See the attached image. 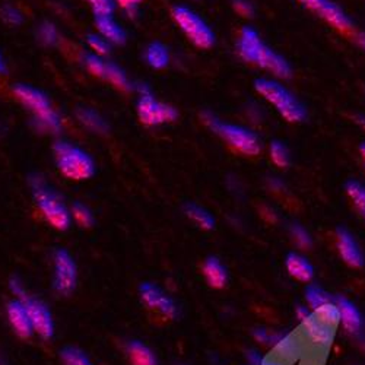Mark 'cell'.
Wrapping results in <instances>:
<instances>
[{
    "label": "cell",
    "instance_id": "cell-20",
    "mask_svg": "<svg viewBox=\"0 0 365 365\" xmlns=\"http://www.w3.org/2000/svg\"><path fill=\"white\" fill-rule=\"evenodd\" d=\"M97 31L110 44H123L126 41V33L121 25L113 16H98L96 18Z\"/></svg>",
    "mask_w": 365,
    "mask_h": 365
},
{
    "label": "cell",
    "instance_id": "cell-12",
    "mask_svg": "<svg viewBox=\"0 0 365 365\" xmlns=\"http://www.w3.org/2000/svg\"><path fill=\"white\" fill-rule=\"evenodd\" d=\"M54 260V279L53 287L56 292L60 295H69L75 291L78 282V267L71 256V253L65 249H57L53 255Z\"/></svg>",
    "mask_w": 365,
    "mask_h": 365
},
{
    "label": "cell",
    "instance_id": "cell-11",
    "mask_svg": "<svg viewBox=\"0 0 365 365\" xmlns=\"http://www.w3.org/2000/svg\"><path fill=\"white\" fill-rule=\"evenodd\" d=\"M295 316L306 331L309 342L316 348H329L334 339V329L322 323L307 306H297Z\"/></svg>",
    "mask_w": 365,
    "mask_h": 365
},
{
    "label": "cell",
    "instance_id": "cell-42",
    "mask_svg": "<svg viewBox=\"0 0 365 365\" xmlns=\"http://www.w3.org/2000/svg\"><path fill=\"white\" fill-rule=\"evenodd\" d=\"M246 358L250 365H262L264 356H262V354L257 349H249L246 351Z\"/></svg>",
    "mask_w": 365,
    "mask_h": 365
},
{
    "label": "cell",
    "instance_id": "cell-16",
    "mask_svg": "<svg viewBox=\"0 0 365 365\" xmlns=\"http://www.w3.org/2000/svg\"><path fill=\"white\" fill-rule=\"evenodd\" d=\"M6 313H8V319L12 324V327H14L15 333L18 334L19 338L28 339V338L33 336L34 329H33L31 320H29L26 309L19 299H14L8 304Z\"/></svg>",
    "mask_w": 365,
    "mask_h": 365
},
{
    "label": "cell",
    "instance_id": "cell-30",
    "mask_svg": "<svg viewBox=\"0 0 365 365\" xmlns=\"http://www.w3.org/2000/svg\"><path fill=\"white\" fill-rule=\"evenodd\" d=\"M72 218L76 221V224L82 228H91L94 225V215L93 210H91L86 205L76 202L72 206Z\"/></svg>",
    "mask_w": 365,
    "mask_h": 365
},
{
    "label": "cell",
    "instance_id": "cell-43",
    "mask_svg": "<svg viewBox=\"0 0 365 365\" xmlns=\"http://www.w3.org/2000/svg\"><path fill=\"white\" fill-rule=\"evenodd\" d=\"M354 121H355V123H356L359 128H362V129L365 130V114H362V113L355 114V115H354Z\"/></svg>",
    "mask_w": 365,
    "mask_h": 365
},
{
    "label": "cell",
    "instance_id": "cell-15",
    "mask_svg": "<svg viewBox=\"0 0 365 365\" xmlns=\"http://www.w3.org/2000/svg\"><path fill=\"white\" fill-rule=\"evenodd\" d=\"M336 247L342 260L351 267H362L365 264V256L358 245L354 234L345 227L336 228Z\"/></svg>",
    "mask_w": 365,
    "mask_h": 365
},
{
    "label": "cell",
    "instance_id": "cell-22",
    "mask_svg": "<svg viewBox=\"0 0 365 365\" xmlns=\"http://www.w3.org/2000/svg\"><path fill=\"white\" fill-rule=\"evenodd\" d=\"M126 352L132 365H158L155 354L139 341L129 342L126 346Z\"/></svg>",
    "mask_w": 365,
    "mask_h": 365
},
{
    "label": "cell",
    "instance_id": "cell-25",
    "mask_svg": "<svg viewBox=\"0 0 365 365\" xmlns=\"http://www.w3.org/2000/svg\"><path fill=\"white\" fill-rule=\"evenodd\" d=\"M345 192L359 217L365 221V182L358 180H348L345 185Z\"/></svg>",
    "mask_w": 365,
    "mask_h": 365
},
{
    "label": "cell",
    "instance_id": "cell-33",
    "mask_svg": "<svg viewBox=\"0 0 365 365\" xmlns=\"http://www.w3.org/2000/svg\"><path fill=\"white\" fill-rule=\"evenodd\" d=\"M289 235L292 237L295 245L302 249V250H309L313 246V238L310 232L304 228L299 224H291L289 225Z\"/></svg>",
    "mask_w": 365,
    "mask_h": 365
},
{
    "label": "cell",
    "instance_id": "cell-21",
    "mask_svg": "<svg viewBox=\"0 0 365 365\" xmlns=\"http://www.w3.org/2000/svg\"><path fill=\"white\" fill-rule=\"evenodd\" d=\"M75 114H76V118L79 123L89 132L97 133V135H106L110 129L106 118L93 108L79 107Z\"/></svg>",
    "mask_w": 365,
    "mask_h": 365
},
{
    "label": "cell",
    "instance_id": "cell-46",
    "mask_svg": "<svg viewBox=\"0 0 365 365\" xmlns=\"http://www.w3.org/2000/svg\"><path fill=\"white\" fill-rule=\"evenodd\" d=\"M5 71V65H4V60L2 57H0V73H2Z\"/></svg>",
    "mask_w": 365,
    "mask_h": 365
},
{
    "label": "cell",
    "instance_id": "cell-13",
    "mask_svg": "<svg viewBox=\"0 0 365 365\" xmlns=\"http://www.w3.org/2000/svg\"><path fill=\"white\" fill-rule=\"evenodd\" d=\"M139 297L152 310L160 312L163 316L168 319H175L178 313V307L175 301L157 284L143 282L139 287Z\"/></svg>",
    "mask_w": 365,
    "mask_h": 365
},
{
    "label": "cell",
    "instance_id": "cell-4",
    "mask_svg": "<svg viewBox=\"0 0 365 365\" xmlns=\"http://www.w3.org/2000/svg\"><path fill=\"white\" fill-rule=\"evenodd\" d=\"M12 91L21 106L31 113L33 123L37 130L46 133H58L62 130V118L53 108L48 97L43 91L26 83H18Z\"/></svg>",
    "mask_w": 365,
    "mask_h": 365
},
{
    "label": "cell",
    "instance_id": "cell-23",
    "mask_svg": "<svg viewBox=\"0 0 365 365\" xmlns=\"http://www.w3.org/2000/svg\"><path fill=\"white\" fill-rule=\"evenodd\" d=\"M145 60L152 69H165L170 65V51L163 43H150L145 48Z\"/></svg>",
    "mask_w": 365,
    "mask_h": 365
},
{
    "label": "cell",
    "instance_id": "cell-28",
    "mask_svg": "<svg viewBox=\"0 0 365 365\" xmlns=\"http://www.w3.org/2000/svg\"><path fill=\"white\" fill-rule=\"evenodd\" d=\"M334 298L322 287L316 284H310L306 288V301L312 310H317L319 307L324 306L327 302H331Z\"/></svg>",
    "mask_w": 365,
    "mask_h": 365
},
{
    "label": "cell",
    "instance_id": "cell-45",
    "mask_svg": "<svg viewBox=\"0 0 365 365\" xmlns=\"http://www.w3.org/2000/svg\"><path fill=\"white\" fill-rule=\"evenodd\" d=\"M358 152H359V157H361V161H362V165H364V170H365V140L359 143Z\"/></svg>",
    "mask_w": 365,
    "mask_h": 365
},
{
    "label": "cell",
    "instance_id": "cell-5",
    "mask_svg": "<svg viewBox=\"0 0 365 365\" xmlns=\"http://www.w3.org/2000/svg\"><path fill=\"white\" fill-rule=\"evenodd\" d=\"M53 155L58 173L68 180L85 181L96 174L94 158L72 142H56L53 146Z\"/></svg>",
    "mask_w": 365,
    "mask_h": 365
},
{
    "label": "cell",
    "instance_id": "cell-37",
    "mask_svg": "<svg viewBox=\"0 0 365 365\" xmlns=\"http://www.w3.org/2000/svg\"><path fill=\"white\" fill-rule=\"evenodd\" d=\"M273 349H275V352L279 355H291L297 349V341L294 339L291 333H285L282 339L275 345Z\"/></svg>",
    "mask_w": 365,
    "mask_h": 365
},
{
    "label": "cell",
    "instance_id": "cell-32",
    "mask_svg": "<svg viewBox=\"0 0 365 365\" xmlns=\"http://www.w3.org/2000/svg\"><path fill=\"white\" fill-rule=\"evenodd\" d=\"M60 358H62L65 365H93L89 358L83 351L75 346H66L60 351Z\"/></svg>",
    "mask_w": 365,
    "mask_h": 365
},
{
    "label": "cell",
    "instance_id": "cell-27",
    "mask_svg": "<svg viewBox=\"0 0 365 365\" xmlns=\"http://www.w3.org/2000/svg\"><path fill=\"white\" fill-rule=\"evenodd\" d=\"M313 312L322 323H324V324H327L333 329H336L341 324V312H339L338 304L334 302V299L331 302L324 304V306L319 307L317 310H313Z\"/></svg>",
    "mask_w": 365,
    "mask_h": 365
},
{
    "label": "cell",
    "instance_id": "cell-14",
    "mask_svg": "<svg viewBox=\"0 0 365 365\" xmlns=\"http://www.w3.org/2000/svg\"><path fill=\"white\" fill-rule=\"evenodd\" d=\"M21 302L26 309V313L29 316V320H31L34 331H37L43 339H51L54 334V322L46 304L29 295L24 298Z\"/></svg>",
    "mask_w": 365,
    "mask_h": 365
},
{
    "label": "cell",
    "instance_id": "cell-17",
    "mask_svg": "<svg viewBox=\"0 0 365 365\" xmlns=\"http://www.w3.org/2000/svg\"><path fill=\"white\" fill-rule=\"evenodd\" d=\"M334 302H336L339 307L341 323L344 329L351 334L359 333L362 329V316L355 304L351 299L345 298L344 295L334 297Z\"/></svg>",
    "mask_w": 365,
    "mask_h": 365
},
{
    "label": "cell",
    "instance_id": "cell-38",
    "mask_svg": "<svg viewBox=\"0 0 365 365\" xmlns=\"http://www.w3.org/2000/svg\"><path fill=\"white\" fill-rule=\"evenodd\" d=\"M232 9L241 18H253L256 14V8L250 0H232Z\"/></svg>",
    "mask_w": 365,
    "mask_h": 365
},
{
    "label": "cell",
    "instance_id": "cell-48",
    "mask_svg": "<svg viewBox=\"0 0 365 365\" xmlns=\"http://www.w3.org/2000/svg\"><path fill=\"white\" fill-rule=\"evenodd\" d=\"M181 365H182V364H181Z\"/></svg>",
    "mask_w": 365,
    "mask_h": 365
},
{
    "label": "cell",
    "instance_id": "cell-31",
    "mask_svg": "<svg viewBox=\"0 0 365 365\" xmlns=\"http://www.w3.org/2000/svg\"><path fill=\"white\" fill-rule=\"evenodd\" d=\"M37 38L43 46L51 47L58 41V31L53 22L44 21L37 28Z\"/></svg>",
    "mask_w": 365,
    "mask_h": 365
},
{
    "label": "cell",
    "instance_id": "cell-2",
    "mask_svg": "<svg viewBox=\"0 0 365 365\" xmlns=\"http://www.w3.org/2000/svg\"><path fill=\"white\" fill-rule=\"evenodd\" d=\"M255 91L269 106L275 108L277 113L288 123H302L309 117L307 107L284 85L275 78H257L255 81Z\"/></svg>",
    "mask_w": 365,
    "mask_h": 365
},
{
    "label": "cell",
    "instance_id": "cell-35",
    "mask_svg": "<svg viewBox=\"0 0 365 365\" xmlns=\"http://www.w3.org/2000/svg\"><path fill=\"white\" fill-rule=\"evenodd\" d=\"M86 43H88V47L93 50V53L97 54V56L104 57L106 54L110 53V46L111 44L104 37H101L100 34H89L86 37Z\"/></svg>",
    "mask_w": 365,
    "mask_h": 365
},
{
    "label": "cell",
    "instance_id": "cell-19",
    "mask_svg": "<svg viewBox=\"0 0 365 365\" xmlns=\"http://www.w3.org/2000/svg\"><path fill=\"white\" fill-rule=\"evenodd\" d=\"M202 273L210 288L222 289L228 284V270L218 257H207L202 266Z\"/></svg>",
    "mask_w": 365,
    "mask_h": 365
},
{
    "label": "cell",
    "instance_id": "cell-24",
    "mask_svg": "<svg viewBox=\"0 0 365 365\" xmlns=\"http://www.w3.org/2000/svg\"><path fill=\"white\" fill-rule=\"evenodd\" d=\"M185 214L186 217L193 221L199 228L205 230V231H210L215 228V218L212 217V214L209 210H206L205 207L195 205V203H187L185 206Z\"/></svg>",
    "mask_w": 365,
    "mask_h": 365
},
{
    "label": "cell",
    "instance_id": "cell-10",
    "mask_svg": "<svg viewBox=\"0 0 365 365\" xmlns=\"http://www.w3.org/2000/svg\"><path fill=\"white\" fill-rule=\"evenodd\" d=\"M83 63L89 73H93L94 76L108 82L111 86L120 91L132 89V82L129 81L126 72L118 65L108 62V60H106L104 57L97 56L94 53H89L83 57Z\"/></svg>",
    "mask_w": 365,
    "mask_h": 365
},
{
    "label": "cell",
    "instance_id": "cell-40",
    "mask_svg": "<svg viewBox=\"0 0 365 365\" xmlns=\"http://www.w3.org/2000/svg\"><path fill=\"white\" fill-rule=\"evenodd\" d=\"M9 288H11V291L18 297L19 301H22L24 298L28 297V294H26V291H25L22 282H21L16 277H14V278L9 281Z\"/></svg>",
    "mask_w": 365,
    "mask_h": 365
},
{
    "label": "cell",
    "instance_id": "cell-39",
    "mask_svg": "<svg viewBox=\"0 0 365 365\" xmlns=\"http://www.w3.org/2000/svg\"><path fill=\"white\" fill-rule=\"evenodd\" d=\"M142 2L143 0H115V5H118L120 9L125 11L128 15H135Z\"/></svg>",
    "mask_w": 365,
    "mask_h": 365
},
{
    "label": "cell",
    "instance_id": "cell-29",
    "mask_svg": "<svg viewBox=\"0 0 365 365\" xmlns=\"http://www.w3.org/2000/svg\"><path fill=\"white\" fill-rule=\"evenodd\" d=\"M284 334H285L284 331L270 330V329H266V327H256L253 330V338L259 344L266 345V346H272V348H275V345L282 339Z\"/></svg>",
    "mask_w": 365,
    "mask_h": 365
},
{
    "label": "cell",
    "instance_id": "cell-34",
    "mask_svg": "<svg viewBox=\"0 0 365 365\" xmlns=\"http://www.w3.org/2000/svg\"><path fill=\"white\" fill-rule=\"evenodd\" d=\"M83 2L98 16H113L115 11V0H83Z\"/></svg>",
    "mask_w": 365,
    "mask_h": 365
},
{
    "label": "cell",
    "instance_id": "cell-47",
    "mask_svg": "<svg viewBox=\"0 0 365 365\" xmlns=\"http://www.w3.org/2000/svg\"><path fill=\"white\" fill-rule=\"evenodd\" d=\"M0 365H4V362H0Z\"/></svg>",
    "mask_w": 365,
    "mask_h": 365
},
{
    "label": "cell",
    "instance_id": "cell-18",
    "mask_svg": "<svg viewBox=\"0 0 365 365\" xmlns=\"http://www.w3.org/2000/svg\"><path fill=\"white\" fill-rule=\"evenodd\" d=\"M285 266L289 275L299 282H310L314 278V267L307 257L291 252L285 257Z\"/></svg>",
    "mask_w": 365,
    "mask_h": 365
},
{
    "label": "cell",
    "instance_id": "cell-26",
    "mask_svg": "<svg viewBox=\"0 0 365 365\" xmlns=\"http://www.w3.org/2000/svg\"><path fill=\"white\" fill-rule=\"evenodd\" d=\"M269 158L278 168L291 165V152L282 140H272L269 145Z\"/></svg>",
    "mask_w": 365,
    "mask_h": 365
},
{
    "label": "cell",
    "instance_id": "cell-1",
    "mask_svg": "<svg viewBox=\"0 0 365 365\" xmlns=\"http://www.w3.org/2000/svg\"><path fill=\"white\" fill-rule=\"evenodd\" d=\"M235 50L242 62L269 72L275 79L285 81L292 78L294 71L288 58L267 46L257 29L250 25L241 28Z\"/></svg>",
    "mask_w": 365,
    "mask_h": 365
},
{
    "label": "cell",
    "instance_id": "cell-8",
    "mask_svg": "<svg viewBox=\"0 0 365 365\" xmlns=\"http://www.w3.org/2000/svg\"><path fill=\"white\" fill-rule=\"evenodd\" d=\"M136 113L140 123L148 128H157L173 123L178 115L177 110L173 106L160 101L146 85H140L138 89Z\"/></svg>",
    "mask_w": 365,
    "mask_h": 365
},
{
    "label": "cell",
    "instance_id": "cell-9",
    "mask_svg": "<svg viewBox=\"0 0 365 365\" xmlns=\"http://www.w3.org/2000/svg\"><path fill=\"white\" fill-rule=\"evenodd\" d=\"M297 2L341 33H349L354 29V21L334 0H297Z\"/></svg>",
    "mask_w": 365,
    "mask_h": 365
},
{
    "label": "cell",
    "instance_id": "cell-41",
    "mask_svg": "<svg viewBox=\"0 0 365 365\" xmlns=\"http://www.w3.org/2000/svg\"><path fill=\"white\" fill-rule=\"evenodd\" d=\"M266 185L270 190L273 192H282L285 189V182L281 177H277V175H272V177H267L266 178Z\"/></svg>",
    "mask_w": 365,
    "mask_h": 365
},
{
    "label": "cell",
    "instance_id": "cell-7",
    "mask_svg": "<svg viewBox=\"0 0 365 365\" xmlns=\"http://www.w3.org/2000/svg\"><path fill=\"white\" fill-rule=\"evenodd\" d=\"M171 16L180 31L197 48L207 50L215 46L217 36L214 29L193 9L177 5L171 9Z\"/></svg>",
    "mask_w": 365,
    "mask_h": 365
},
{
    "label": "cell",
    "instance_id": "cell-44",
    "mask_svg": "<svg viewBox=\"0 0 365 365\" xmlns=\"http://www.w3.org/2000/svg\"><path fill=\"white\" fill-rule=\"evenodd\" d=\"M355 40H356L358 46H359L362 50H365V31L358 33V34L355 36Z\"/></svg>",
    "mask_w": 365,
    "mask_h": 365
},
{
    "label": "cell",
    "instance_id": "cell-36",
    "mask_svg": "<svg viewBox=\"0 0 365 365\" xmlns=\"http://www.w3.org/2000/svg\"><path fill=\"white\" fill-rule=\"evenodd\" d=\"M0 18L4 19L5 24L12 25V26H18L24 22L22 12L12 5H4L2 8H0Z\"/></svg>",
    "mask_w": 365,
    "mask_h": 365
},
{
    "label": "cell",
    "instance_id": "cell-6",
    "mask_svg": "<svg viewBox=\"0 0 365 365\" xmlns=\"http://www.w3.org/2000/svg\"><path fill=\"white\" fill-rule=\"evenodd\" d=\"M34 202L41 212L44 220L56 230L66 231L72 224V212L68 209L65 202L40 175L29 178Z\"/></svg>",
    "mask_w": 365,
    "mask_h": 365
},
{
    "label": "cell",
    "instance_id": "cell-3",
    "mask_svg": "<svg viewBox=\"0 0 365 365\" xmlns=\"http://www.w3.org/2000/svg\"><path fill=\"white\" fill-rule=\"evenodd\" d=\"M200 117L203 125L210 132H214L217 136H220L230 148L240 152V154L247 157H256L262 152V138L253 129L242 125L228 123V121L221 120L212 111H203Z\"/></svg>",
    "mask_w": 365,
    "mask_h": 365
}]
</instances>
